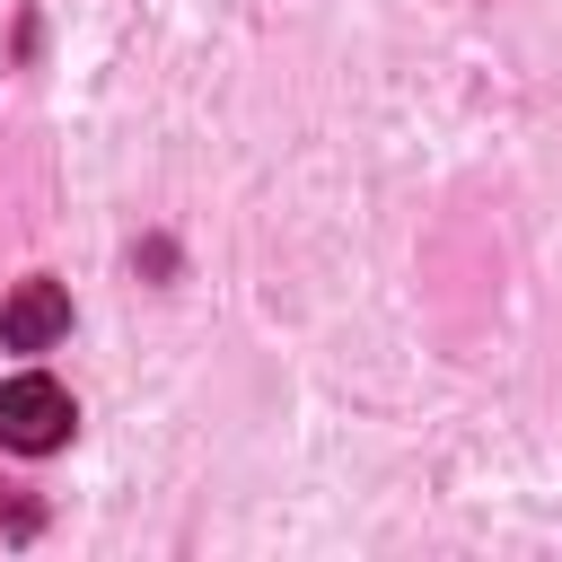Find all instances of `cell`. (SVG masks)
Masks as SVG:
<instances>
[{"mask_svg": "<svg viewBox=\"0 0 562 562\" xmlns=\"http://www.w3.org/2000/svg\"><path fill=\"white\" fill-rule=\"evenodd\" d=\"M70 422H79L70 386H53V378H35V369L0 386V448H18V457H53V448L70 439Z\"/></svg>", "mask_w": 562, "mask_h": 562, "instance_id": "1", "label": "cell"}, {"mask_svg": "<svg viewBox=\"0 0 562 562\" xmlns=\"http://www.w3.org/2000/svg\"><path fill=\"white\" fill-rule=\"evenodd\" d=\"M61 334H70V290L61 281H18L0 299V342L9 351H53Z\"/></svg>", "mask_w": 562, "mask_h": 562, "instance_id": "2", "label": "cell"}]
</instances>
